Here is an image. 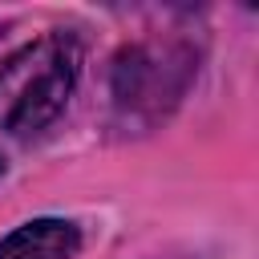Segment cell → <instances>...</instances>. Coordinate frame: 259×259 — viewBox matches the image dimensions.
<instances>
[{"instance_id":"cell-1","label":"cell","mask_w":259,"mask_h":259,"mask_svg":"<svg viewBox=\"0 0 259 259\" xmlns=\"http://www.w3.org/2000/svg\"><path fill=\"white\" fill-rule=\"evenodd\" d=\"M81 77V45L73 32H49L0 65V130L12 138L40 134L61 117Z\"/></svg>"},{"instance_id":"cell-2","label":"cell","mask_w":259,"mask_h":259,"mask_svg":"<svg viewBox=\"0 0 259 259\" xmlns=\"http://www.w3.org/2000/svg\"><path fill=\"white\" fill-rule=\"evenodd\" d=\"M198 73V57L178 40L130 45L113 61V109L125 121L154 125L166 117Z\"/></svg>"},{"instance_id":"cell-3","label":"cell","mask_w":259,"mask_h":259,"mask_svg":"<svg viewBox=\"0 0 259 259\" xmlns=\"http://www.w3.org/2000/svg\"><path fill=\"white\" fill-rule=\"evenodd\" d=\"M81 231L69 219H32L0 239V259H73Z\"/></svg>"},{"instance_id":"cell-4","label":"cell","mask_w":259,"mask_h":259,"mask_svg":"<svg viewBox=\"0 0 259 259\" xmlns=\"http://www.w3.org/2000/svg\"><path fill=\"white\" fill-rule=\"evenodd\" d=\"M178 259H206V255H178Z\"/></svg>"},{"instance_id":"cell-5","label":"cell","mask_w":259,"mask_h":259,"mask_svg":"<svg viewBox=\"0 0 259 259\" xmlns=\"http://www.w3.org/2000/svg\"><path fill=\"white\" fill-rule=\"evenodd\" d=\"M0 174H4V158H0Z\"/></svg>"}]
</instances>
